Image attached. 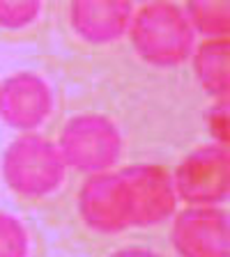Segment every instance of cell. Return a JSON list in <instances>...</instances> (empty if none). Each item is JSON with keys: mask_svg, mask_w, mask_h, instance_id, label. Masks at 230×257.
<instances>
[{"mask_svg": "<svg viewBox=\"0 0 230 257\" xmlns=\"http://www.w3.org/2000/svg\"><path fill=\"white\" fill-rule=\"evenodd\" d=\"M111 257H161V255L155 250H147V248H122V250L113 252Z\"/></svg>", "mask_w": 230, "mask_h": 257, "instance_id": "9a60e30c", "label": "cell"}, {"mask_svg": "<svg viewBox=\"0 0 230 257\" xmlns=\"http://www.w3.org/2000/svg\"><path fill=\"white\" fill-rule=\"evenodd\" d=\"M58 150L67 168L97 175L120 161L124 138L111 117L102 112H81L62 126Z\"/></svg>", "mask_w": 230, "mask_h": 257, "instance_id": "3957f363", "label": "cell"}, {"mask_svg": "<svg viewBox=\"0 0 230 257\" xmlns=\"http://www.w3.org/2000/svg\"><path fill=\"white\" fill-rule=\"evenodd\" d=\"M79 214L83 223L102 234H118L131 227L134 202L120 172H97L81 184Z\"/></svg>", "mask_w": 230, "mask_h": 257, "instance_id": "5b68a950", "label": "cell"}, {"mask_svg": "<svg viewBox=\"0 0 230 257\" xmlns=\"http://www.w3.org/2000/svg\"><path fill=\"white\" fill-rule=\"evenodd\" d=\"M177 198L191 207H216L228 200L230 152L228 145L207 143L187 154L173 175Z\"/></svg>", "mask_w": 230, "mask_h": 257, "instance_id": "277c9868", "label": "cell"}, {"mask_svg": "<svg viewBox=\"0 0 230 257\" xmlns=\"http://www.w3.org/2000/svg\"><path fill=\"white\" fill-rule=\"evenodd\" d=\"M180 257H230L228 214L221 207H187L171 227Z\"/></svg>", "mask_w": 230, "mask_h": 257, "instance_id": "8992f818", "label": "cell"}, {"mask_svg": "<svg viewBox=\"0 0 230 257\" xmlns=\"http://www.w3.org/2000/svg\"><path fill=\"white\" fill-rule=\"evenodd\" d=\"M42 12L39 0H0V26L19 30L30 26Z\"/></svg>", "mask_w": 230, "mask_h": 257, "instance_id": "4fadbf2b", "label": "cell"}, {"mask_svg": "<svg viewBox=\"0 0 230 257\" xmlns=\"http://www.w3.org/2000/svg\"><path fill=\"white\" fill-rule=\"evenodd\" d=\"M64 159L58 145L39 134H23L3 154V175L12 191L26 198H44L64 182Z\"/></svg>", "mask_w": 230, "mask_h": 257, "instance_id": "7a4b0ae2", "label": "cell"}, {"mask_svg": "<svg viewBox=\"0 0 230 257\" xmlns=\"http://www.w3.org/2000/svg\"><path fill=\"white\" fill-rule=\"evenodd\" d=\"M129 37L136 53L155 67L187 62L196 48V32L184 10L175 3L143 5L131 16Z\"/></svg>", "mask_w": 230, "mask_h": 257, "instance_id": "6da1fadb", "label": "cell"}, {"mask_svg": "<svg viewBox=\"0 0 230 257\" xmlns=\"http://www.w3.org/2000/svg\"><path fill=\"white\" fill-rule=\"evenodd\" d=\"M191 23L193 32H200L207 39H225L230 30V5L225 0H191L182 7Z\"/></svg>", "mask_w": 230, "mask_h": 257, "instance_id": "8fae6325", "label": "cell"}, {"mask_svg": "<svg viewBox=\"0 0 230 257\" xmlns=\"http://www.w3.org/2000/svg\"><path fill=\"white\" fill-rule=\"evenodd\" d=\"M30 236L26 225L12 214L0 211V257H28Z\"/></svg>", "mask_w": 230, "mask_h": 257, "instance_id": "7c38bea8", "label": "cell"}, {"mask_svg": "<svg viewBox=\"0 0 230 257\" xmlns=\"http://www.w3.org/2000/svg\"><path fill=\"white\" fill-rule=\"evenodd\" d=\"M134 7L127 0H74L69 23L79 37L90 44H111L129 32Z\"/></svg>", "mask_w": 230, "mask_h": 257, "instance_id": "9c48e42d", "label": "cell"}, {"mask_svg": "<svg viewBox=\"0 0 230 257\" xmlns=\"http://www.w3.org/2000/svg\"><path fill=\"white\" fill-rule=\"evenodd\" d=\"M53 110V90L35 71H16L0 80V119L19 131H35Z\"/></svg>", "mask_w": 230, "mask_h": 257, "instance_id": "ba28073f", "label": "cell"}, {"mask_svg": "<svg viewBox=\"0 0 230 257\" xmlns=\"http://www.w3.org/2000/svg\"><path fill=\"white\" fill-rule=\"evenodd\" d=\"M207 128L214 143L228 145V99H221L207 110Z\"/></svg>", "mask_w": 230, "mask_h": 257, "instance_id": "5bb4252c", "label": "cell"}, {"mask_svg": "<svg viewBox=\"0 0 230 257\" xmlns=\"http://www.w3.org/2000/svg\"><path fill=\"white\" fill-rule=\"evenodd\" d=\"M193 71L200 87L214 101L228 99L230 92V39H205L193 48Z\"/></svg>", "mask_w": 230, "mask_h": 257, "instance_id": "30bf717a", "label": "cell"}, {"mask_svg": "<svg viewBox=\"0 0 230 257\" xmlns=\"http://www.w3.org/2000/svg\"><path fill=\"white\" fill-rule=\"evenodd\" d=\"M118 172L124 177V182L131 191V202H134L131 227H152L175 214V184H173V175L164 166L131 163Z\"/></svg>", "mask_w": 230, "mask_h": 257, "instance_id": "52a82bcc", "label": "cell"}]
</instances>
